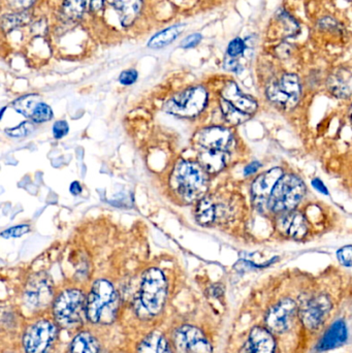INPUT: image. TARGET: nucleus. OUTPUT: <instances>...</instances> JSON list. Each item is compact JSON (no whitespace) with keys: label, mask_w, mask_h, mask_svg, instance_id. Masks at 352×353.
<instances>
[{"label":"nucleus","mask_w":352,"mask_h":353,"mask_svg":"<svg viewBox=\"0 0 352 353\" xmlns=\"http://www.w3.org/2000/svg\"><path fill=\"white\" fill-rule=\"evenodd\" d=\"M89 8H91L90 0H64L60 14L66 22H76Z\"/></svg>","instance_id":"obj_22"},{"label":"nucleus","mask_w":352,"mask_h":353,"mask_svg":"<svg viewBox=\"0 0 352 353\" xmlns=\"http://www.w3.org/2000/svg\"><path fill=\"white\" fill-rule=\"evenodd\" d=\"M198 161L205 171L216 174L225 169L229 161V155L227 151L207 150L200 153Z\"/></svg>","instance_id":"obj_21"},{"label":"nucleus","mask_w":352,"mask_h":353,"mask_svg":"<svg viewBox=\"0 0 352 353\" xmlns=\"http://www.w3.org/2000/svg\"><path fill=\"white\" fill-rule=\"evenodd\" d=\"M33 132V125L29 122H23L20 125L16 128H8L6 130V134L10 138H23V137L28 136Z\"/></svg>","instance_id":"obj_30"},{"label":"nucleus","mask_w":352,"mask_h":353,"mask_svg":"<svg viewBox=\"0 0 352 353\" xmlns=\"http://www.w3.org/2000/svg\"><path fill=\"white\" fill-rule=\"evenodd\" d=\"M198 143L206 150L227 151L233 145V134L227 128L212 126L198 132Z\"/></svg>","instance_id":"obj_14"},{"label":"nucleus","mask_w":352,"mask_h":353,"mask_svg":"<svg viewBox=\"0 0 352 353\" xmlns=\"http://www.w3.org/2000/svg\"><path fill=\"white\" fill-rule=\"evenodd\" d=\"M221 99L229 101L236 109L247 115L251 116L258 110V103L256 99L244 94L235 82H229L225 84L221 91Z\"/></svg>","instance_id":"obj_17"},{"label":"nucleus","mask_w":352,"mask_h":353,"mask_svg":"<svg viewBox=\"0 0 352 353\" xmlns=\"http://www.w3.org/2000/svg\"><path fill=\"white\" fill-rule=\"evenodd\" d=\"M57 327L48 319L35 321L29 325L23 336L25 353H45L57 337Z\"/></svg>","instance_id":"obj_8"},{"label":"nucleus","mask_w":352,"mask_h":353,"mask_svg":"<svg viewBox=\"0 0 352 353\" xmlns=\"http://www.w3.org/2000/svg\"><path fill=\"white\" fill-rule=\"evenodd\" d=\"M312 186H313L318 192L322 193V194L324 195H329L328 188H327L326 185H324V182L320 180V179H313V180H312Z\"/></svg>","instance_id":"obj_41"},{"label":"nucleus","mask_w":352,"mask_h":353,"mask_svg":"<svg viewBox=\"0 0 352 353\" xmlns=\"http://www.w3.org/2000/svg\"><path fill=\"white\" fill-rule=\"evenodd\" d=\"M275 347L276 343L271 332L256 327L250 332L249 338L240 353H274Z\"/></svg>","instance_id":"obj_16"},{"label":"nucleus","mask_w":352,"mask_h":353,"mask_svg":"<svg viewBox=\"0 0 352 353\" xmlns=\"http://www.w3.org/2000/svg\"><path fill=\"white\" fill-rule=\"evenodd\" d=\"M99 343L88 332H82L70 343V353H99Z\"/></svg>","instance_id":"obj_24"},{"label":"nucleus","mask_w":352,"mask_h":353,"mask_svg":"<svg viewBox=\"0 0 352 353\" xmlns=\"http://www.w3.org/2000/svg\"><path fill=\"white\" fill-rule=\"evenodd\" d=\"M260 167H262V165H260V163H258V161H253V163H249V165L244 169V176H248L253 175L254 173L258 171Z\"/></svg>","instance_id":"obj_42"},{"label":"nucleus","mask_w":352,"mask_h":353,"mask_svg":"<svg viewBox=\"0 0 352 353\" xmlns=\"http://www.w3.org/2000/svg\"><path fill=\"white\" fill-rule=\"evenodd\" d=\"M351 123H352V105H351Z\"/></svg>","instance_id":"obj_46"},{"label":"nucleus","mask_w":352,"mask_h":353,"mask_svg":"<svg viewBox=\"0 0 352 353\" xmlns=\"http://www.w3.org/2000/svg\"><path fill=\"white\" fill-rule=\"evenodd\" d=\"M320 26L322 27V29H324V30H331V29L335 31L340 30V25H339L334 19L330 18V17H328V18L326 17V18L320 20Z\"/></svg>","instance_id":"obj_39"},{"label":"nucleus","mask_w":352,"mask_h":353,"mask_svg":"<svg viewBox=\"0 0 352 353\" xmlns=\"http://www.w3.org/2000/svg\"><path fill=\"white\" fill-rule=\"evenodd\" d=\"M276 21L279 26L281 27L283 37H285V39L297 37L300 31H301V26H300L299 22L289 12L283 10V8L277 12Z\"/></svg>","instance_id":"obj_27"},{"label":"nucleus","mask_w":352,"mask_h":353,"mask_svg":"<svg viewBox=\"0 0 352 353\" xmlns=\"http://www.w3.org/2000/svg\"><path fill=\"white\" fill-rule=\"evenodd\" d=\"M339 261L345 267H352V245L342 247L337 252Z\"/></svg>","instance_id":"obj_34"},{"label":"nucleus","mask_w":352,"mask_h":353,"mask_svg":"<svg viewBox=\"0 0 352 353\" xmlns=\"http://www.w3.org/2000/svg\"><path fill=\"white\" fill-rule=\"evenodd\" d=\"M296 313L297 304L291 299H284L267 313V327L275 333H285L291 327Z\"/></svg>","instance_id":"obj_12"},{"label":"nucleus","mask_w":352,"mask_h":353,"mask_svg":"<svg viewBox=\"0 0 352 353\" xmlns=\"http://www.w3.org/2000/svg\"><path fill=\"white\" fill-rule=\"evenodd\" d=\"M14 109L35 123H43L53 117V111L50 105L43 103L37 94H28L14 101Z\"/></svg>","instance_id":"obj_13"},{"label":"nucleus","mask_w":352,"mask_h":353,"mask_svg":"<svg viewBox=\"0 0 352 353\" xmlns=\"http://www.w3.org/2000/svg\"><path fill=\"white\" fill-rule=\"evenodd\" d=\"M4 111H6V108L1 110V116H0V118L3 117Z\"/></svg>","instance_id":"obj_45"},{"label":"nucleus","mask_w":352,"mask_h":353,"mask_svg":"<svg viewBox=\"0 0 352 353\" xmlns=\"http://www.w3.org/2000/svg\"><path fill=\"white\" fill-rule=\"evenodd\" d=\"M202 41V35L200 33H194V34L189 35L183 39L181 43V47L183 49H191V48L196 47L198 43Z\"/></svg>","instance_id":"obj_37"},{"label":"nucleus","mask_w":352,"mask_h":353,"mask_svg":"<svg viewBox=\"0 0 352 353\" xmlns=\"http://www.w3.org/2000/svg\"><path fill=\"white\" fill-rule=\"evenodd\" d=\"M281 234L293 240H302L308 234V223L305 216L299 212H289L283 214L277 223Z\"/></svg>","instance_id":"obj_15"},{"label":"nucleus","mask_w":352,"mask_h":353,"mask_svg":"<svg viewBox=\"0 0 352 353\" xmlns=\"http://www.w3.org/2000/svg\"><path fill=\"white\" fill-rule=\"evenodd\" d=\"M305 193V184L299 176L283 175L269 199V208L274 213H289L297 208Z\"/></svg>","instance_id":"obj_5"},{"label":"nucleus","mask_w":352,"mask_h":353,"mask_svg":"<svg viewBox=\"0 0 352 353\" xmlns=\"http://www.w3.org/2000/svg\"><path fill=\"white\" fill-rule=\"evenodd\" d=\"M167 294V283L165 275L157 268H151L143 275L136 307L145 314L155 316L165 307Z\"/></svg>","instance_id":"obj_2"},{"label":"nucleus","mask_w":352,"mask_h":353,"mask_svg":"<svg viewBox=\"0 0 352 353\" xmlns=\"http://www.w3.org/2000/svg\"><path fill=\"white\" fill-rule=\"evenodd\" d=\"M138 353H172V350L165 336L155 332L141 342Z\"/></svg>","instance_id":"obj_23"},{"label":"nucleus","mask_w":352,"mask_h":353,"mask_svg":"<svg viewBox=\"0 0 352 353\" xmlns=\"http://www.w3.org/2000/svg\"><path fill=\"white\" fill-rule=\"evenodd\" d=\"M68 130H70V128H68V123L64 120H59V121H56L53 125V134L56 139H62L68 134Z\"/></svg>","instance_id":"obj_35"},{"label":"nucleus","mask_w":352,"mask_h":353,"mask_svg":"<svg viewBox=\"0 0 352 353\" xmlns=\"http://www.w3.org/2000/svg\"><path fill=\"white\" fill-rule=\"evenodd\" d=\"M269 101L283 110L293 109L302 97V85L295 74H284L280 80L269 85L267 88Z\"/></svg>","instance_id":"obj_7"},{"label":"nucleus","mask_w":352,"mask_h":353,"mask_svg":"<svg viewBox=\"0 0 352 353\" xmlns=\"http://www.w3.org/2000/svg\"><path fill=\"white\" fill-rule=\"evenodd\" d=\"M283 176L280 168H274L266 173L262 174L252 183L251 193L256 201H268L276 186L277 182Z\"/></svg>","instance_id":"obj_18"},{"label":"nucleus","mask_w":352,"mask_h":353,"mask_svg":"<svg viewBox=\"0 0 352 353\" xmlns=\"http://www.w3.org/2000/svg\"><path fill=\"white\" fill-rule=\"evenodd\" d=\"M247 49L245 41L243 39L237 37L229 43L227 47V56L229 57L237 58L244 53Z\"/></svg>","instance_id":"obj_32"},{"label":"nucleus","mask_w":352,"mask_h":353,"mask_svg":"<svg viewBox=\"0 0 352 353\" xmlns=\"http://www.w3.org/2000/svg\"><path fill=\"white\" fill-rule=\"evenodd\" d=\"M196 214L198 223L210 225L217 219V205L211 197H204L198 203Z\"/></svg>","instance_id":"obj_26"},{"label":"nucleus","mask_w":352,"mask_h":353,"mask_svg":"<svg viewBox=\"0 0 352 353\" xmlns=\"http://www.w3.org/2000/svg\"><path fill=\"white\" fill-rule=\"evenodd\" d=\"M225 70H229V72H237L239 74L242 70L241 64L238 62V60L236 58L229 57V56H227L225 60Z\"/></svg>","instance_id":"obj_38"},{"label":"nucleus","mask_w":352,"mask_h":353,"mask_svg":"<svg viewBox=\"0 0 352 353\" xmlns=\"http://www.w3.org/2000/svg\"><path fill=\"white\" fill-rule=\"evenodd\" d=\"M330 90L332 91L333 94L338 97H343V99L349 95V87L344 84L342 80L336 77L330 80Z\"/></svg>","instance_id":"obj_31"},{"label":"nucleus","mask_w":352,"mask_h":353,"mask_svg":"<svg viewBox=\"0 0 352 353\" xmlns=\"http://www.w3.org/2000/svg\"><path fill=\"white\" fill-rule=\"evenodd\" d=\"M91 8L94 10H99L103 6V0H90Z\"/></svg>","instance_id":"obj_44"},{"label":"nucleus","mask_w":352,"mask_h":353,"mask_svg":"<svg viewBox=\"0 0 352 353\" xmlns=\"http://www.w3.org/2000/svg\"><path fill=\"white\" fill-rule=\"evenodd\" d=\"M70 191L72 195H79L82 192V186H81V184L78 181H74V182H72V184H70Z\"/></svg>","instance_id":"obj_43"},{"label":"nucleus","mask_w":352,"mask_h":353,"mask_svg":"<svg viewBox=\"0 0 352 353\" xmlns=\"http://www.w3.org/2000/svg\"><path fill=\"white\" fill-rule=\"evenodd\" d=\"M176 346L184 353H212V346L202 331L192 325H183L174 334Z\"/></svg>","instance_id":"obj_10"},{"label":"nucleus","mask_w":352,"mask_h":353,"mask_svg":"<svg viewBox=\"0 0 352 353\" xmlns=\"http://www.w3.org/2000/svg\"><path fill=\"white\" fill-rule=\"evenodd\" d=\"M87 299L79 290H68L54 302L53 312L58 325L65 329L79 327L87 319Z\"/></svg>","instance_id":"obj_3"},{"label":"nucleus","mask_w":352,"mask_h":353,"mask_svg":"<svg viewBox=\"0 0 352 353\" xmlns=\"http://www.w3.org/2000/svg\"><path fill=\"white\" fill-rule=\"evenodd\" d=\"M30 20V14L27 10L16 12V14H4L2 17L1 25L4 31H10L16 27L22 26Z\"/></svg>","instance_id":"obj_29"},{"label":"nucleus","mask_w":352,"mask_h":353,"mask_svg":"<svg viewBox=\"0 0 352 353\" xmlns=\"http://www.w3.org/2000/svg\"><path fill=\"white\" fill-rule=\"evenodd\" d=\"M221 110H222L225 120L233 125L244 123L250 118V115L236 109L229 101H225L223 99H221Z\"/></svg>","instance_id":"obj_28"},{"label":"nucleus","mask_w":352,"mask_h":353,"mask_svg":"<svg viewBox=\"0 0 352 353\" xmlns=\"http://www.w3.org/2000/svg\"><path fill=\"white\" fill-rule=\"evenodd\" d=\"M205 170L198 163L182 161L174 171V185L177 192L186 201H194L204 194L207 189Z\"/></svg>","instance_id":"obj_4"},{"label":"nucleus","mask_w":352,"mask_h":353,"mask_svg":"<svg viewBox=\"0 0 352 353\" xmlns=\"http://www.w3.org/2000/svg\"><path fill=\"white\" fill-rule=\"evenodd\" d=\"M8 3L12 8L18 10H26L29 6H32L37 0H6Z\"/></svg>","instance_id":"obj_40"},{"label":"nucleus","mask_w":352,"mask_h":353,"mask_svg":"<svg viewBox=\"0 0 352 353\" xmlns=\"http://www.w3.org/2000/svg\"><path fill=\"white\" fill-rule=\"evenodd\" d=\"M208 103V92L202 86L192 87L172 97L165 109L167 113L180 117H196Z\"/></svg>","instance_id":"obj_6"},{"label":"nucleus","mask_w":352,"mask_h":353,"mask_svg":"<svg viewBox=\"0 0 352 353\" xmlns=\"http://www.w3.org/2000/svg\"><path fill=\"white\" fill-rule=\"evenodd\" d=\"M347 337H349V331L344 321H337L326 332L318 343V350L320 352H326V350L340 347L346 342Z\"/></svg>","instance_id":"obj_19"},{"label":"nucleus","mask_w":352,"mask_h":353,"mask_svg":"<svg viewBox=\"0 0 352 353\" xmlns=\"http://www.w3.org/2000/svg\"><path fill=\"white\" fill-rule=\"evenodd\" d=\"M28 232L29 226L22 224V225L12 226V228L4 230L1 232V236L6 239L19 238V236H22L23 234H27Z\"/></svg>","instance_id":"obj_33"},{"label":"nucleus","mask_w":352,"mask_h":353,"mask_svg":"<svg viewBox=\"0 0 352 353\" xmlns=\"http://www.w3.org/2000/svg\"><path fill=\"white\" fill-rule=\"evenodd\" d=\"M119 296L111 282L97 280L87 298V319L92 323H111L116 319Z\"/></svg>","instance_id":"obj_1"},{"label":"nucleus","mask_w":352,"mask_h":353,"mask_svg":"<svg viewBox=\"0 0 352 353\" xmlns=\"http://www.w3.org/2000/svg\"><path fill=\"white\" fill-rule=\"evenodd\" d=\"M53 298V284L45 273L33 275L25 288L24 299L32 310L45 309Z\"/></svg>","instance_id":"obj_9"},{"label":"nucleus","mask_w":352,"mask_h":353,"mask_svg":"<svg viewBox=\"0 0 352 353\" xmlns=\"http://www.w3.org/2000/svg\"><path fill=\"white\" fill-rule=\"evenodd\" d=\"M136 80H138V72L134 70H125L119 77L120 83L125 86L134 84Z\"/></svg>","instance_id":"obj_36"},{"label":"nucleus","mask_w":352,"mask_h":353,"mask_svg":"<svg viewBox=\"0 0 352 353\" xmlns=\"http://www.w3.org/2000/svg\"><path fill=\"white\" fill-rule=\"evenodd\" d=\"M332 308L330 299L324 294L314 296L300 310V319L308 330L315 331L324 323Z\"/></svg>","instance_id":"obj_11"},{"label":"nucleus","mask_w":352,"mask_h":353,"mask_svg":"<svg viewBox=\"0 0 352 353\" xmlns=\"http://www.w3.org/2000/svg\"><path fill=\"white\" fill-rule=\"evenodd\" d=\"M107 3L118 12L123 26H130L138 18L142 10L143 0H107Z\"/></svg>","instance_id":"obj_20"},{"label":"nucleus","mask_w":352,"mask_h":353,"mask_svg":"<svg viewBox=\"0 0 352 353\" xmlns=\"http://www.w3.org/2000/svg\"><path fill=\"white\" fill-rule=\"evenodd\" d=\"M184 25L177 24L174 26L169 27L165 30L155 34L150 41L148 43V47L150 49H161V48L167 47L169 43H173L175 39H178L182 31L184 30Z\"/></svg>","instance_id":"obj_25"}]
</instances>
